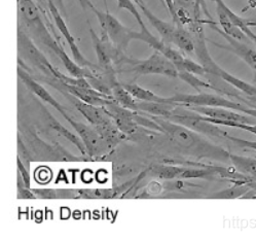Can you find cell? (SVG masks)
Returning a JSON list of instances; mask_svg holds the SVG:
<instances>
[{"label": "cell", "mask_w": 256, "mask_h": 241, "mask_svg": "<svg viewBox=\"0 0 256 241\" xmlns=\"http://www.w3.org/2000/svg\"><path fill=\"white\" fill-rule=\"evenodd\" d=\"M92 11L98 19L104 36L107 37L116 49L124 53L130 42L135 40L136 31L124 26L116 17L108 12H101L96 8L92 9Z\"/></svg>", "instance_id": "obj_1"}, {"label": "cell", "mask_w": 256, "mask_h": 241, "mask_svg": "<svg viewBox=\"0 0 256 241\" xmlns=\"http://www.w3.org/2000/svg\"><path fill=\"white\" fill-rule=\"evenodd\" d=\"M18 4H19L22 19L26 21L28 27L34 31V33L38 36V39L46 46L50 48L54 52H56L61 60L64 59L67 54H65V52L58 46V44L52 40V35L48 31L42 20L40 12L38 8H36L35 4L32 0H18Z\"/></svg>", "instance_id": "obj_2"}, {"label": "cell", "mask_w": 256, "mask_h": 241, "mask_svg": "<svg viewBox=\"0 0 256 241\" xmlns=\"http://www.w3.org/2000/svg\"><path fill=\"white\" fill-rule=\"evenodd\" d=\"M171 101L174 102L177 106H186V105H196V106H217L230 108L236 111H243L246 113L248 107L243 106L241 103H236L232 100H228L220 95L207 94V93H200L196 95L190 94H176L170 97Z\"/></svg>", "instance_id": "obj_3"}, {"label": "cell", "mask_w": 256, "mask_h": 241, "mask_svg": "<svg viewBox=\"0 0 256 241\" xmlns=\"http://www.w3.org/2000/svg\"><path fill=\"white\" fill-rule=\"evenodd\" d=\"M133 67L131 71L146 76V74H160L168 78H178V69L177 67L164 56L156 51L150 58L141 60V61H131Z\"/></svg>", "instance_id": "obj_4"}, {"label": "cell", "mask_w": 256, "mask_h": 241, "mask_svg": "<svg viewBox=\"0 0 256 241\" xmlns=\"http://www.w3.org/2000/svg\"><path fill=\"white\" fill-rule=\"evenodd\" d=\"M154 121L160 126V131L169 135V137L182 148L192 150V148H196L200 142L196 133L184 126L162 117H154Z\"/></svg>", "instance_id": "obj_5"}, {"label": "cell", "mask_w": 256, "mask_h": 241, "mask_svg": "<svg viewBox=\"0 0 256 241\" xmlns=\"http://www.w3.org/2000/svg\"><path fill=\"white\" fill-rule=\"evenodd\" d=\"M186 114H173L168 118L170 121L177 123L179 125L184 126L196 133H202L210 136H222L224 137L226 131L219 129V127L215 124H212L208 121H205L202 115L196 114L194 111L186 110Z\"/></svg>", "instance_id": "obj_6"}, {"label": "cell", "mask_w": 256, "mask_h": 241, "mask_svg": "<svg viewBox=\"0 0 256 241\" xmlns=\"http://www.w3.org/2000/svg\"><path fill=\"white\" fill-rule=\"evenodd\" d=\"M200 64H202L203 67L205 68L207 74H212V76H216L218 78H220L228 84L234 86L238 90H240L241 92L245 93L247 96L250 97H256V87L236 78L232 74L228 73L224 69H222L220 66L217 65L210 55L206 56L203 59L200 60Z\"/></svg>", "instance_id": "obj_7"}, {"label": "cell", "mask_w": 256, "mask_h": 241, "mask_svg": "<svg viewBox=\"0 0 256 241\" xmlns=\"http://www.w3.org/2000/svg\"><path fill=\"white\" fill-rule=\"evenodd\" d=\"M210 26L214 30H216L218 33H220L224 37L226 41L228 42L226 46L217 44V43H214V42H210L212 45H214V46H216L218 48L228 50L230 52H232L234 54H236L238 56V57H240L244 62H246L254 71H256V50L255 49L251 48L246 43H242V42L234 40L232 37L228 36L222 30L219 29L214 24V22H212V21L210 22Z\"/></svg>", "instance_id": "obj_8"}, {"label": "cell", "mask_w": 256, "mask_h": 241, "mask_svg": "<svg viewBox=\"0 0 256 241\" xmlns=\"http://www.w3.org/2000/svg\"><path fill=\"white\" fill-rule=\"evenodd\" d=\"M48 8H50V12L52 14V17L54 19V23H56L58 29L60 30V32L63 34V36L65 37V40L67 41L68 45H69V48L71 50V53H72V56L73 58H74V61L82 67H94L93 64H90L84 57L82 56V54L80 53L78 47V44L76 42V39L73 37V35L70 33L64 19L62 18L58 8L56 7V5H54L52 0H48Z\"/></svg>", "instance_id": "obj_9"}, {"label": "cell", "mask_w": 256, "mask_h": 241, "mask_svg": "<svg viewBox=\"0 0 256 241\" xmlns=\"http://www.w3.org/2000/svg\"><path fill=\"white\" fill-rule=\"evenodd\" d=\"M186 108L190 111H194L196 114L203 115L205 117L224 120V121H236L246 124H256V119L252 117H247L241 114L234 113L232 109L224 108V107H217V106H196V105H186Z\"/></svg>", "instance_id": "obj_10"}, {"label": "cell", "mask_w": 256, "mask_h": 241, "mask_svg": "<svg viewBox=\"0 0 256 241\" xmlns=\"http://www.w3.org/2000/svg\"><path fill=\"white\" fill-rule=\"evenodd\" d=\"M214 2H215V5H216V14H217V17H218V21H219V24H220V26L222 28V31L226 34H228V36L232 37V39L236 40V41H239V42L246 43V44L251 43L250 40L246 36V34L239 27H236V25H234L230 21L228 17L226 16L224 11L222 10V6L218 4V2H216V0H214Z\"/></svg>", "instance_id": "obj_11"}, {"label": "cell", "mask_w": 256, "mask_h": 241, "mask_svg": "<svg viewBox=\"0 0 256 241\" xmlns=\"http://www.w3.org/2000/svg\"><path fill=\"white\" fill-rule=\"evenodd\" d=\"M141 11L144 14V16L148 19L150 23L154 26V28L160 33V35L162 37V41L164 44L170 45L171 41H172L173 32L175 30V25L160 20V19L158 18L150 10H148L146 6L141 8Z\"/></svg>", "instance_id": "obj_12"}, {"label": "cell", "mask_w": 256, "mask_h": 241, "mask_svg": "<svg viewBox=\"0 0 256 241\" xmlns=\"http://www.w3.org/2000/svg\"><path fill=\"white\" fill-rule=\"evenodd\" d=\"M177 105L175 103H162V102H148V101H140L136 103V113H143L150 114L154 117H162V118H169L175 107Z\"/></svg>", "instance_id": "obj_13"}, {"label": "cell", "mask_w": 256, "mask_h": 241, "mask_svg": "<svg viewBox=\"0 0 256 241\" xmlns=\"http://www.w3.org/2000/svg\"><path fill=\"white\" fill-rule=\"evenodd\" d=\"M171 44L175 45L184 53L194 54V43L192 33L182 25H175Z\"/></svg>", "instance_id": "obj_14"}, {"label": "cell", "mask_w": 256, "mask_h": 241, "mask_svg": "<svg viewBox=\"0 0 256 241\" xmlns=\"http://www.w3.org/2000/svg\"><path fill=\"white\" fill-rule=\"evenodd\" d=\"M124 88L130 93V94L138 99L139 101H148V102H162V103H174L171 101L170 98H164L160 97L156 94H154V92L146 90L136 84H128V85H122Z\"/></svg>", "instance_id": "obj_15"}, {"label": "cell", "mask_w": 256, "mask_h": 241, "mask_svg": "<svg viewBox=\"0 0 256 241\" xmlns=\"http://www.w3.org/2000/svg\"><path fill=\"white\" fill-rule=\"evenodd\" d=\"M230 158L236 170L256 178V159L232 154L230 155Z\"/></svg>", "instance_id": "obj_16"}, {"label": "cell", "mask_w": 256, "mask_h": 241, "mask_svg": "<svg viewBox=\"0 0 256 241\" xmlns=\"http://www.w3.org/2000/svg\"><path fill=\"white\" fill-rule=\"evenodd\" d=\"M112 97L116 102H118L122 107L135 111L137 101L134 99V97L130 93L124 88V86L118 84L114 85L112 89Z\"/></svg>", "instance_id": "obj_17"}, {"label": "cell", "mask_w": 256, "mask_h": 241, "mask_svg": "<svg viewBox=\"0 0 256 241\" xmlns=\"http://www.w3.org/2000/svg\"><path fill=\"white\" fill-rule=\"evenodd\" d=\"M251 187L250 184H238L234 185V187L228 188L226 190H222L220 192H217L215 195L211 196L212 199H219V200H230V199H236V198H241L248 194L250 191Z\"/></svg>", "instance_id": "obj_18"}, {"label": "cell", "mask_w": 256, "mask_h": 241, "mask_svg": "<svg viewBox=\"0 0 256 241\" xmlns=\"http://www.w3.org/2000/svg\"><path fill=\"white\" fill-rule=\"evenodd\" d=\"M184 167H177L171 165H158L152 168V173L160 179L171 180L175 178H179L181 173L184 171Z\"/></svg>", "instance_id": "obj_19"}, {"label": "cell", "mask_w": 256, "mask_h": 241, "mask_svg": "<svg viewBox=\"0 0 256 241\" xmlns=\"http://www.w3.org/2000/svg\"><path fill=\"white\" fill-rule=\"evenodd\" d=\"M203 119L205 121H208L212 124H215L217 126H228V127H232V128H238L244 130V131H248L252 134L256 135V124H246V123H241V122H236V121H224V120H218V119H213V118H209V117H205L203 116Z\"/></svg>", "instance_id": "obj_20"}, {"label": "cell", "mask_w": 256, "mask_h": 241, "mask_svg": "<svg viewBox=\"0 0 256 241\" xmlns=\"http://www.w3.org/2000/svg\"><path fill=\"white\" fill-rule=\"evenodd\" d=\"M178 78L184 82L188 83V85H190L192 87H194L198 91L200 88H207V89H212V90H215V91H220L219 89L213 87L212 85L208 84L207 82H204L202 80L196 78L194 74H192L188 71H186V70H180L178 72Z\"/></svg>", "instance_id": "obj_21"}, {"label": "cell", "mask_w": 256, "mask_h": 241, "mask_svg": "<svg viewBox=\"0 0 256 241\" xmlns=\"http://www.w3.org/2000/svg\"><path fill=\"white\" fill-rule=\"evenodd\" d=\"M116 2H118V8L120 10H126V11L129 12L131 15H133V17L136 19V21L140 25L141 29L148 28L145 26V24L142 20V18H141V15H140L139 11L137 10V8L135 6V3L133 2V0H116Z\"/></svg>", "instance_id": "obj_22"}, {"label": "cell", "mask_w": 256, "mask_h": 241, "mask_svg": "<svg viewBox=\"0 0 256 241\" xmlns=\"http://www.w3.org/2000/svg\"><path fill=\"white\" fill-rule=\"evenodd\" d=\"M217 170L214 169H188L186 168L184 171L181 173V179H188V178H206L211 177L216 173Z\"/></svg>", "instance_id": "obj_23"}, {"label": "cell", "mask_w": 256, "mask_h": 241, "mask_svg": "<svg viewBox=\"0 0 256 241\" xmlns=\"http://www.w3.org/2000/svg\"><path fill=\"white\" fill-rule=\"evenodd\" d=\"M182 70L188 71V72L194 74V76H206V74H207V72H206V70H205V68L203 67L202 64L196 63V62H194L190 59H188V58L184 59V68H182Z\"/></svg>", "instance_id": "obj_24"}, {"label": "cell", "mask_w": 256, "mask_h": 241, "mask_svg": "<svg viewBox=\"0 0 256 241\" xmlns=\"http://www.w3.org/2000/svg\"><path fill=\"white\" fill-rule=\"evenodd\" d=\"M226 138H228V140L236 143L239 146H242V147H248V148H251V150L255 151L256 152V141H250V140H245V139H240L238 137H234V136H230L228 133H226L224 135Z\"/></svg>", "instance_id": "obj_25"}, {"label": "cell", "mask_w": 256, "mask_h": 241, "mask_svg": "<svg viewBox=\"0 0 256 241\" xmlns=\"http://www.w3.org/2000/svg\"><path fill=\"white\" fill-rule=\"evenodd\" d=\"M173 3H174L175 8L184 9V10L190 12V13L194 12V0H173Z\"/></svg>", "instance_id": "obj_26"}, {"label": "cell", "mask_w": 256, "mask_h": 241, "mask_svg": "<svg viewBox=\"0 0 256 241\" xmlns=\"http://www.w3.org/2000/svg\"><path fill=\"white\" fill-rule=\"evenodd\" d=\"M245 34H246V36L248 37V39L250 40V42L252 43V44H254V45H256V34L250 29V27H249V25H246V26H244L242 29H241Z\"/></svg>", "instance_id": "obj_27"}, {"label": "cell", "mask_w": 256, "mask_h": 241, "mask_svg": "<svg viewBox=\"0 0 256 241\" xmlns=\"http://www.w3.org/2000/svg\"><path fill=\"white\" fill-rule=\"evenodd\" d=\"M78 3H80V5L82 6V8L86 11V10H88V9H94L95 7L93 6V4L90 3V0H78Z\"/></svg>", "instance_id": "obj_28"}, {"label": "cell", "mask_w": 256, "mask_h": 241, "mask_svg": "<svg viewBox=\"0 0 256 241\" xmlns=\"http://www.w3.org/2000/svg\"><path fill=\"white\" fill-rule=\"evenodd\" d=\"M245 114H247L248 116H250V117L256 119V108H249V107H248Z\"/></svg>", "instance_id": "obj_29"}, {"label": "cell", "mask_w": 256, "mask_h": 241, "mask_svg": "<svg viewBox=\"0 0 256 241\" xmlns=\"http://www.w3.org/2000/svg\"><path fill=\"white\" fill-rule=\"evenodd\" d=\"M133 2H134L135 5H137L140 9L143 8V7H145V4H144L143 0H133Z\"/></svg>", "instance_id": "obj_30"}, {"label": "cell", "mask_w": 256, "mask_h": 241, "mask_svg": "<svg viewBox=\"0 0 256 241\" xmlns=\"http://www.w3.org/2000/svg\"><path fill=\"white\" fill-rule=\"evenodd\" d=\"M59 3H60V5H61V7H62V9H63V11H64V6H63L62 0H59Z\"/></svg>", "instance_id": "obj_31"}]
</instances>
